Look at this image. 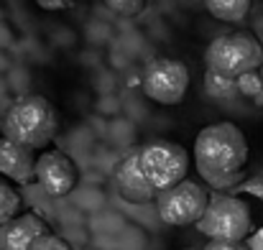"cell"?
Here are the masks:
<instances>
[{
    "mask_svg": "<svg viewBox=\"0 0 263 250\" xmlns=\"http://www.w3.org/2000/svg\"><path fill=\"white\" fill-rule=\"evenodd\" d=\"M248 161V143L238 125L215 123L199 130L194 141V164L199 176L212 191L235 189L243 181V166Z\"/></svg>",
    "mask_w": 263,
    "mask_h": 250,
    "instance_id": "6da1fadb",
    "label": "cell"
},
{
    "mask_svg": "<svg viewBox=\"0 0 263 250\" xmlns=\"http://www.w3.org/2000/svg\"><path fill=\"white\" fill-rule=\"evenodd\" d=\"M0 128L8 141L31 151L46 148L59 128V112L44 94H21L3 115Z\"/></svg>",
    "mask_w": 263,
    "mask_h": 250,
    "instance_id": "7a4b0ae2",
    "label": "cell"
},
{
    "mask_svg": "<svg viewBox=\"0 0 263 250\" xmlns=\"http://www.w3.org/2000/svg\"><path fill=\"white\" fill-rule=\"evenodd\" d=\"M197 230L207 235L210 240L220 243H243L246 238L253 235V215L251 207L233 194L212 191L210 194V207L204 217L197 222Z\"/></svg>",
    "mask_w": 263,
    "mask_h": 250,
    "instance_id": "3957f363",
    "label": "cell"
},
{
    "mask_svg": "<svg viewBox=\"0 0 263 250\" xmlns=\"http://www.w3.org/2000/svg\"><path fill=\"white\" fill-rule=\"evenodd\" d=\"M263 64V49L258 39L248 31H235L217 36L207 49V67L228 74L233 80H240L243 74L256 72Z\"/></svg>",
    "mask_w": 263,
    "mask_h": 250,
    "instance_id": "277c9868",
    "label": "cell"
},
{
    "mask_svg": "<svg viewBox=\"0 0 263 250\" xmlns=\"http://www.w3.org/2000/svg\"><path fill=\"white\" fill-rule=\"evenodd\" d=\"M138 161H141L146 179L159 194L181 184L189 174V153L172 141H151L141 146Z\"/></svg>",
    "mask_w": 263,
    "mask_h": 250,
    "instance_id": "5b68a950",
    "label": "cell"
},
{
    "mask_svg": "<svg viewBox=\"0 0 263 250\" xmlns=\"http://www.w3.org/2000/svg\"><path fill=\"white\" fill-rule=\"evenodd\" d=\"M207 207H210V191L192 179H184L181 184L161 191L156 199L159 217L166 225H176V227L197 225L204 217Z\"/></svg>",
    "mask_w": 263,
    "mask_h": 250,
    "instance_id": "8992f818",
    "label": "cell"
},
{
    "mask_svg": "<svg viewBox=\"0 0 263 250\" xmlns=\"http://www.w3.org/2000/svg\"><path fill=\"white\" fill-rule=\"evenodd\" d=\"M141 87L146 97H151L159 105H179L189 87V69L179 59H154L143 69Z\"/></svg>",
    "mask_w": 263,
    "mask_h": 250,
    "instance_id": "52a82bcc",
    "label": "cell"
},
{
    "mask_svg": "<svg viewBox=\"0 0 263 250\" xmlns=\"http://www.w3.org/2000/svg\"><path fill=\"white\" fill-rule=\"evenodd\" d=\"M0 250H69V245L51 235L36 212H26L0 227Z\"/></svg>",
    "mask_w": 263,
    "mask_h": 250,
    "instance_id": "ba28073f",
    "label": "cell"
},
{
    "mask_svg": "<svg viewBox=\"0 0 263 250\" xmlns=\"http://www.w3.org/2000/svg\"><path fill=\"white\" fill-rule=\"evenodd\" d=\"M77 166L62 151H46L36 161V181L49 197H67L77 186Z\"/></svg>",
    "mask_w": 263,
    "mask_h": 250,
    "instance_id": "9c48e42d",
    "label": "cell"
},
{
    "mask_svg": "<svg viewBox=\"0 0 263 250\" xmlns=\"http://www.w3.org/2000/svg\"><path fill=\"white\" fill-rule=\"evenodd\" d=\"M112 179H115L118 194L130 204H148V202L159 199V191L151 186V181L146 179V174L141 168L138 151H133V153H128L118 161V166L112 171Z\"/></svg>",
    "mask_w": 263,
    "mask_h": 250,
    "instance_id": "30bf717a",
    "label": "cell"
},
{
    "mask_svg": "<svg viewBox=\"0 0 263 250\" xmlns=\"http://www.w3.org/2000/svg\"><path fill=\"white\" fill-rule=\"evenodd\" d=\"M36 156L31 148L0 138V174L15 184H31L36 179Z\"/></svg>",
    "mask_w": 263,
    "mask_h": 250,
    "instance_id": "8fae6325",
    "label": "cell"
},
{
    "mask_svg": "<svg viewBox=\"0 0 263 250\" xmlns=\"http://www.w3.org/2000/svg\"><path fill=\"white\" fill-rule=\"evenodd\" d=\"M204 92L210 100H220V102H228V100H235L240 97V82L228 77V74H220L215 69L207 67L204 72Z\"/></svg>",
    "mask_w": 263,
    "mask_h": 250,
    "instance_id": "7c38bea8",
    "label": "cell"
},
{
    "mask_svg": "<svg viewBox=\"0 0 263 250\" xmlns=\"http://www.w3.org/2000/svg\"><path fill=\"white\" fill-rule=\"evenodd\" d=\"M204 8L210 10V15H215L217 21L225 23H238L248 15L251 10V0H204Z\"/></svg>",
    "mask_w": 263,
    "mask_h": 250,
    "instance_id": "4fadbf2b",
    "label": "cell"
},
{
    "mask_svg": "<svg viewBox=\"0 0 263 250\" xmlns=\"http://www.w3.org/2000/svg\"><path fill=\"white\" fill-rule=\"evenodd\" d=\"M18 209H21V197H18V191L0 176V227L8 225L13 217H18Z\"/></svg>",
    "mask_w": 263,
    "mask_h": 250,
    "instance_id": "5bb4252c",
    "label": "cell"
},
{
    "mask_svg": "<svg viewBox=\"0 0 263 250\" xmlns=\"http://www.w3.org/2000/svg\"><path fill=\"white\" fill-rule=\"evenodd\" d=\"M107 5V10H112L120 18H133L146 8V0H102Z\"/></svg>",
    "mask_w": 263,
    "mask_h": 250,
    "instance_id": "9a60e30c",
    "label": "cell"
},
{
    "mask_svg": "<svg viewBox=\"0 0 263 250\" xmlns=\"http://www.w3.org/2000/svg\"><path fill=\"white\" fill-rule=\"evenodd\" d=\"M240 94H246V97H258L263 92V80H261V74H256V72H251V74H243L240 80Z\"/></svg>",
    "mask_w": 263,
    "mask_h": 250,
    "instance_id": "2e32d148",
    "label": "cell"
},
{
    "mask_svg": "<svg viewBox=\"0 0 263 250\" xmlns=\"http://www.w3.org/2000/svg\"><path fill=\"white\" fill-rule=\"evenodd\" d=\"M240 191H246V194H253V197H258L263 202V176H256V179H251V181H243L240 186H235L230 194L235 197V194H240Z\"/></svg>",
    "mask_w": 263,
    "mask_h": 250,
    "instance_id": "e0dca14e",
    "label": "cell"
},
{
    "mask_svg": "<svg viewBox=\"0 0 263 250\" xmlns=\"http://www.w3.org/2000/svg\"><path fill=\"white\" fill-rule=\"evenodd\" d=\"M204 250H251L246 243H220V240H210Z\"/></svg>",
    "mask_w": 263,
    "mask_h": 250,
    "instance_id": "ac0fdd59",
    "label": "cell"
},
{
    "mask_svg": "<svg viewBox=\"0 0 263 250\" xmlns=\"http://www.w3.org/2000/svg\"><path fill=\"white\" fill-rule=\"evenodd\" d=\"M36 5H41L44 10H64L72 5V0H36Z\"/></svg>",
    "mask_w": 263,
    "mask_h": 250,
    "instance_id": "d6986e66",
    "label": "cell"
},
{
    "mask_svg": "<svg viewBox=\"0 0 263 250\" xmlns=\"http://www.w3.org/2000/svg\"><path fill=\"white\" fill-rule=\"evenodd\" d=\"M248 248L251 250H263V225L248 238Z\"/></svg>",
    "mask_w": 263,
    "mask_h": 250,
    "instance_id": "ffe728a7",
    "label": "cell"
},
{
    "mask_svg": "<svg viewBox=\"0 0 263 250\" xmlns=\"http://www.w3.org/2000/svg\"><path fill=\"white\" fill-rule=\"evenodd\" d=\"M256 105H261V107H263V92L258 94V97H256Z\"/></svg>",
    "mask_w": 263,
    "mask_h": 250,
    "instance_id": "44dd1931",
    "label": "cell"
},
{
    "mask_svg": "<svg viewBox=\"0 0 263 250\" xmlns=\"http://www.w3.org/2000/svg\"><path fill=\"white\" fill-rule=\"evenodd\" d=\"M261 80H263V69H261Z\"/></svg>",
    "mask_w": 263,
    "mask_h": 250,
    "instance_id": "7402d4cb",
    "label": "cell"
}]
</instances>
